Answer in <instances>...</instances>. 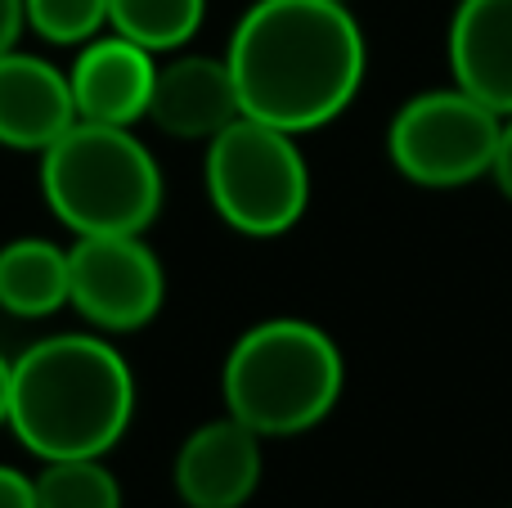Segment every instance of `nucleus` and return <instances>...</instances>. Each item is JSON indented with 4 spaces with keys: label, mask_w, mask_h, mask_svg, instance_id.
Masks as SVG:
<instances>
[{
    "label": "nucleus",
    "mask_w": 512,
    "mask_h": 508,
    "mask_svg": "<svg viewBox=\"0 0 512 508\" xmlns=\"http://www.w3.org/2000/svg\"><path fill=\"white\" fill-rule=\"evenodd\" d=\"M41 189L77 239L144 234L162 207L158 158L131 126L72 122L41 153Z\"/></svg>",
    "instance_id": "obj_4"
},
{
    "label": "nucleus",
    "mask_w": 512,
    "mask_h": 508,
    "mask_svg": "<svg viewBox=\"0 0 512 508\" xmlns=\"http://www.w3.org/2000/svg\"><path fill=\"white\" fill-rule=\"evenodd\" d=\"M9 392H14V360L0 356V428H9Z\"/></svg>",
    "instance_id": "obj_20"
},
{
    "label": "nucleus",
    "mask_w": 512,
    "mask_h": 508,
    "mask_svg": "<svg viewBox=\"0 0 512 508\" xmlns=\"http://www.w3.org/2000/svg\"><path fill=\"white\" fill-rule=\"evenodd\" d=\"M27 27L50 45H86L108 27V0H23Z\"/></svg>",
    "instance_id": "obj_16"
},
{
    "label": "nucleus",
    "mask_w": 512,
    "mask_h": 508,
    "mask_svg": "<svg viewBox=\"0 0 512 508\" xmlns=\"http://www.w3.org/2000/svg\"><path fill=\"white\" fill-rule=\"evenodd\" d=\"M135 414L131 365L99 333H54L14 360L9 428L41 464L104 459Z\"/></svg>",
    "instance_id": "obj_2"
},
{
    "label": "nucleus",
    "mask_w": 512,
    "mask_h": 508,
    "mask_svg": "<svg viewBox=\"0 0 512 508\" xmlns=\"http://www.w3.org/2000/svg\"><path fill=\"white\" fill-rule=\"evenodd\" d=\"M243 117V99L234 86L230 59L212 54H180L158 68L149 99V122L176 140H216L230 122Z\"/></svg>",
    "instance_id": "obj_10"
},
{
    "label": "nucleus",
    "mask_w": 512,
    "mask_h": 508,
    "mask_svg": "<svg viewBox=\"0 0 512 508\" xmlns=\"http://www.w3.org/2000/svg\"><path fill=\"white\" fill-rule=\"evenodd\" d=\"M0 306L18 320H50L68 306V252L50 239H14L0 248Z\"/></svg>",
    "instance_id": "obj_13"
},
{
    "label": "nucleus",
    "mask_w": 512,
    "mask_h": 508,
    "mask_svg": "<svg viewBox=\"0 0 512 508\" xmlns=\"http://www.w3.org/2000/svg\"><path fill=\"white\" fill-rule=\"evenodd\" d=\"M346 365L337 342L310 320L252 324L225 356V414L256 437H297L342 401Z\"/></svg>",
    "instance_id": "obj_3"
},
{
    "label": "nucleus",
    "mask_w": 512,
    "mask_h": 508,
    "mask_svg": "<svg viewBox=\"0 0 512 508\" xmlns=\"http://www.w3.org/2000/svg\"><path fill=\"white\" fill-rule=\"evenodd\" d=\"M207 198L216 216L248 239L288 234L310 203V167L297 135L256 117L230 122L207 140Z\"/></svg>",
    "instance_id": "obj_5"
},
{
    "label": "nucleus",
    "mask_w": 512,
    "mask_h": 508,
    "mask_svg": "<svg viewBox=\"0 0 512 508\" xmlns=\"http://www.w3.org/2000/svg\"><path fill=\"white\" fill-rule=\"evenodd\" d=\"M23 32H27V5L23 0H0V54L18 50Z\"/></svg>",
    "instance_id": "obj_18"
},
{
    "label": "nucleus",
    "mask_w": 512,
    "mask_h": 508,
    "mask_svg": "<svg viewBox=\"0 0 512 508\" xmlns=\"http://www.w3.org/2000/svg\"><path fill=\"white\" fill-rule=\"evenodd\" d=\"M207 0H108V32L144 50H180L203 27Z\"/></svg>",
    "instance_id": "obj_14"
},
{
    "label": "nucleus",
    "mask_w": 512,
    "mask_h": 508,
    "mask_svg": "<svg viewBox=\"0 0 512 508\" xmlns=\"http://www.w3.org/2000/svg\"><path fill=\"white\" fill-rule=\"evenodd\" d=\"M162 275L144 234H90L68 248V306L99 333H135L162 311Z\"/></svg>",
    "instance_id": "obj_7"
},
{
    "label": "nucleus",
    "mask_w": 512,
    "mask_h": 508,
    "mask_svg": "<svg viewBox=\"0 0 512 508\" xmlns=\"http://www.w3.org/2000/svg\"><path fill=\"white\" fill-rule=\"evenodd\" d=\"M490 176H495L499 194L512 203V113L504 117V126H499V149H495V167H490Z\"/></svg>",
    "instance_id": "obj_19"
},
{
    "label": "nucleus",
    "mask_w": 512,
    "mask_h": 508,
    "mask_svg": "<svg viewBox=\"0 0 512 508\" xmlns=\"http://www.w3.org/2000/svg\"><path fill=\"white\" fill-rule=\"evenodd\" d=\"M504 113L481 104L463 86L423 90L391 117L387 153L409 185L423 189H463L490 176L499 149Z\"/></svg>",
    "instance_id": "obj_6"
},
{
    "label": "nucleus",
    "mask_w": 512,
    "mask_h": 508,
    "mask_svg": "<svg viewBox=\"0 0 512 508\" xmlns=\"http://www.w3.org/2000/svg\"><path fill=\"white\" fill-rule=\"evenodd\" d=\"M454 86L512 113V0H459L450 23Z\"/></svg>",
    "instance_id": "obj_12"
},
{
    "label": "nucleus",
    "mask_w": 512,
    "mask_h": 508,
    "mask_svg": "<svg viewBox=\"0 0 512 508\" xmlns=\"http://www.w3.org/2000/svg\"><path fill=\"white\" fill-rule=\"evenodd\" d=\"M171 477L189 508H243L261 486V437L234 414L212 419L185 437Z\"/></svg>",
    "instance_id": "obj_9"
},
{
    "label": "nucleus",
    "mask_w": 512,
    "mask_h": 508,
    "mask_svg": "<svg viewBox=\"0 0 512 508\" xmlns=\"http://www.w3.org/2000/svg\"><path fill=\"white\" fill-rule=\"evenodd\" d=\"M225 59L243 117L306 135L351 108L369 54L346 0H256Z\"/></svg>",
    "instance_id": "obj_1"
},
{
    "label": "nucleus",
    "mask_w": 512,
    "mask_h": 508,
    "mask_svg": "<svg viewBox=\"0 0 512 508\" xmlns=\"http://www.w3.org/2000/svg\"><path fill=\"white\" fill-rule=\"evenodd\" d=\"M153 77H158L153 50L117 32H99L95 41L77 45V59L68 68L77 122L135 126L140 117H149Z\"/></svg>",
    "instance_id": "obj_8"
},
{
    "label": "nucleus",
    "mask_w": 512,
    "mask_h": 508,
    "mask_svg": "<svg viewBox=\"0 0 512 508\" xmlns=\"http://www.w3.org/2000/svg\"><path fill=\"white\" fill-rule=\"evenodd\" d=\"M0 508H36V486L27 473L0 464Z\"/></svg>",
    "instance_id": "obj_17"
},
{
    "label": "nucleus",
    "mask_w": 512,
    "mask_h": 508,
    "mask_svg": "<svg viewBox=\"0 0 512 508\" xmlns=\"http://www.w3.org/2000/svg\"><path fill=\"white\" fill-rule=\"evenodd\" d=\"M77 122L68 72L27 50L0 54V144L18 153H45Z\"/></svg>",
    "instance_id": "obj_11"
},
{
    "label": "nucleus",
    "mask_w": 512,
    "mask_h": 508,
    "mask_svg": "<svg viewBox=\"0 0 512 508\" xmlns=\"http://www.w3.org/2000/svg\"><path fill=\"white\" fill-rule=\"evenodd\" d=\"M32 486L36 508H122V486L104 459H50Z\"/></svg>",
    "instance_id": "obj_15"
}]
</instances>
